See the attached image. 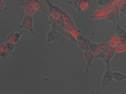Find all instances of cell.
<instances>
[{
  "label": "cell",
  "instance_id": "15",
  "mask_svg": "<svg viewBox=\"0 0 126 94\" xmlns=\"http://www.w3.org/2000/svg\"><path fill=\"white\" fill-rule=\"evenodd\" d=\"M120 37L121 44H126V35Z\"/></svg>",
  "mask_w": 126,
  "mask_h": 94
},
{
  "label": "cell",
  "instance_id": "16",
  "mask_svg": "<svg viewBox=\"0 0 126 94\" xmlns=\"http://www.w3.org/2000/svg\"><path fill=\"white\" fill-rule=\"evenodd\" d=\"M6 47L8 49L11 50L13 49L14 46L12 44L9 42H8L6 44Z\"/></svg>",
  "mask_w": 126,
  "mask_h": 94
},
{
  "label": "cell",
  "instance_id": "4",
  "mask_svg": "<svg viewBox=\"0 0 126 94\" xmlns=\"http://www.w3.org/2000/svg\"><path fill=\"white\" fill-rule=\"evenodd\" d=\"M23 33L22 31L12 32L9 35L8 40L12 43L16 42L18 41Z\"/></svg>",
  "mask_w": 126,
  "mask_h": 94
},
{
  "label": "cell",
  "instance_id": "3",
  "mask_svg": "<svg viewBox=\"0 0 126 94\" xmlns=\"http://www.w3.org/2000/svg\"><path fill=\"white\" fill-rule=\"evenodd\" d=\"M113 71L110 66H107V70L103 77L102 84L104 87L109 85L113 80Z\"/></svg>",
  "mask_w": 126,
  "mask_h": 94
},
{
  "label": "cell",
  "instance_id": "7",
  "mask_svg": "<svg viewBox=\"0 0 126 94\" xmlns=\"http://www.w3.org/2000/svg\"><path fill=\"white\" fill-rule=\"evenodd\" d=\"M116 53L115 49L114 48L110 51L106 53L107 60L106 63L107 66H110V62Z\"/></svg>",
  "mask_w": 126,
  "mask_h": 94
},
{
  "label": "cell",
  "instance_id": "12",
  "mask_svg": "<svg viewBox=\"0 0 126 94\" xmlns=\"http://www.w3.org/2000/svg\"><path fill=\"white\" fill-rule=\"evenodd\" d=\"M8 10V7L2 0H0V12L3 10Z\"/></svg>",
  "mask_w": 126,
  "mask_h": 94
},
{
  "label": "cell",
  "instance_id": "10",
  "mask_svg": "<svg viewBox=\"0 0 126 94\" xmlns=\"http://www.w3.org/2000/svg\"><path fill=\"white\" fill-rule=\"evenodd\" d=\"M56 32L53 30H51L48 33L47 37L48 41L49 42L54 40L56 39Z\"/></svg>",
  "mask_w": 126,
  "mask_h": 94
},
{
  "label": "cell",
  "instance_id": "14",
  "mask_svg": "<svg viewBox=\"0 0 126 94\" xmlns=\"http://www.w3.org/2000/svg\"><path fill=\"white\" fill-rule=\"evenodd\" d=\"M120 12L126 15V3L124 4L120 8Z\"/></svg>",
  "mask_w": 126,
  "mask_h": 94
},
{
  "label": "cell",
  "instance_id": "5",
  "mask_svg": "<svg viewBox=\"0 0 126 94\" xmlns=\"http://www.w3.org/2000/svg\"><path fill=\"white\" fill-rule=\"evenodd\" d=\"M108 43L112 47L115 48L121 44L120 37L117 34L114 35L110 38Z\"/></svg>",
  "mask_w": 126,
  "mask_h": 94
},
{
  "label": "cell",
  "instance_id": "13",
  "mask_svg": "<svg viewBox=\"0 0 126 94\" xmlns=\"http://www.w3.org/2000/svg\"><path fill=\"white\" fill-rule=\"evenodd\" d=\"M111 2V0H99L100 4L103 6L108 5Z\"/></svg>",
  "mask_w": 126,
  "mask_h": 94
},
{
  "label": "cell",
  "instance_id": "1",
  "mask_svg": "<svg viewBox=\"0 0 126 94\" xmlns=\"http://www.w3.org/2000/svg\"><path fill=\"white\" fill-rule=\"evenodd\" d=\"M19 27L20 28H24L28 30L31 33L34 34V31L33 28V21L32 16L27 15L24 18Z\"/></svg>",
  "mask_w": 126,
  "mask_h": 94
},
{
  "label": "cell",
  "instance_id": "11",
  "mask_svg": "<svg viewBox=\"0 0 126 94\" xmlns=\"http://www.w3.org/2000/svg\"><path fill=\"white\" fill-rule=\"evenodd\" d=\"M116 53H123L126 51V44H121L115 48Z\"/></svg>",
  "mask_w": 126,
  "mask_h": 94
},
{
  "label": "cell",
  "instance_id": "17",
  "mask_svg": "<svg viewBox=\"0 0 126 94\" xmlns=\"http://www.w3.org/2000/svg\"></svg>",
  "mask_w": 126,
  "mask_h": 94
},
{
  "label": "cell",
  "instance_id": "8",
  "mask_svg": "<svg viewBox=\"0 0 126 94\" xmlns=\"http://www.w3.org/2000/svg\"><path fill=\"white\" fill-rule=\"evenodd\" d=\"M117 23V27L116 29V34L120 37L126 35V31L123 28L120 26L119 22Z\"/></svg>",
  "mask_w": 126,
  "mask_h": 94
},
{
  "label": "cell",
  "instance_id": "9",
  "mask_svg": "<svg viewBox=\"0 0 126 94\" xmlns=\"http://www.w3.org/2000/svg\"><path fill=\"white\" fill-rule=\"evenodd\" d=\"M108 12L106 19L107 20L114 23H116L117 18L113 11L112 10Z\"/></svg>",
  "mask_w": 126,
  "mask_h": 94
},
{
  "label": "cell",
  "instance_id": "6",
  "mask_svg": "<svg viewBox=\"0 0 126 94\" xmlns=\"http://www.w3.org/2000/svg\"><path fill=\"white\" fill-rule=\"evenodd\" d=\"M113 79L116 81L121 82L126 79V75L118 71H113Z\"/></svg>",
  "mask_w": 126,
  "mask_h": 94
},
{
  "label": "cell",
  "instance_id": "2",
  "mask_svg": "<svg viewBox=\"0 0 126 94\" xmlns=\"http://www.w3.org/2000/svg\"><path fill=\"white\" fill-rule=\"evenodd\" d=\"M14 5L22 6L27 15L32 16L36 11L34 8V0H28L25 2L15 4Z\"/></svg>",
  "mask_w": 126,
  "mask_h": 94
}]
</instances>
